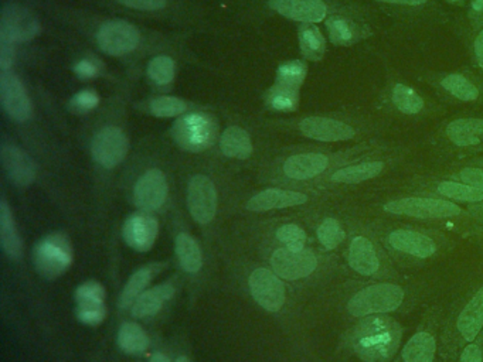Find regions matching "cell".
I'll return each instance as SVG.
<instances>
[{
    "instance_id": "4",
    "label": "cell",
    "mask_w": 483,
    "mask_h": 362,
    "mask_svg": "<svg viewBox=\"0 0 483 362\" xmlns=\"http://www.w3.org/2000/svg\"><path fill=\"white\" fill-rule=\"evenodd\" d=\"M483 330V275L471 280L446 307L439 338L441 362H454Z\"/></svg>"
},
{
    "instance_id": "15",
    "label": "cell",
    "mask_w": 483,
    "mask_h": 362,
    "mask_svg": "<svg viewBox=\"0 0 483 362\" xmlns=\"http://www.w3.org/2000/svg\"><path fill=\"white\" fill-rule=\"evenodd\" d=\"M40 31L37 19L25 7L6 6L0 19V40L6 42L23 43L35 38Z\"/></svg>"
},
{
    "instance_id": "24",
    "label": "cell",
    "mask_w": 483,
    "mask_h": 362,
    "mask_svg": "<svg viewBox=\"0 0 483 362\" xmlns=\"http://www.w3.org/2000/svg\"><path fill=\"white\" fill-rule=\"evenodd\" d=\"M307 201H309V197L299 191L268 189L252 197L247 204V208L257 213H263V211L298 207V205H304Z\"/></svg>"
},
{
    "instance_id": "33",
    "label": "cell",
    "mask_w": 483,
    "mask_h": 362,
    "mask_svg": "<svg viewBox=\"0 0 483 362\" xmlns=\"http://www.w3.org/2000/svg\"><path fill=\"white\" fill-rule=\"evenodd\" d=\"M118 344L122 351L131 356H139L148 350V334L143 332V328L136 323H125L119 328L118 333Z\"/></svg>"
},
{
    "instance_id": "6",
    "label": "cell",
    "mask_w": 483,
    "mask_h": 362,
    "mask_svg": "<svg viewBox=\"0 0 483 362\" xmlns=\"http://www.w3.org/2000/svg\"><path fill=\"white\" fill-rule=\"evenodd\" d=\"M446 306L441 302L430 304L418 321L414 333L401 345L393 362H441L439 338Z\"/></svg>"
},
{
    "instance_id": "51",
    "label": "cell",
    "mask_w": 483,
    "mask_h": 362,
    "mask_svg": "<svg viewBox=\"0 0 483 362\" xmlns=\"http://www.w3.org/2000/svg\"><path fill=\"white\" fill-rule=\"evenodd\" d=\"M381 4H403V6H422L427 4V0H376Z\"/></svg>"
},
{
    "instance_id": "45",
    "label": "cell",
    "mask_w": 483,
    "mask_h": 362,
    "mask_svg": "<svg viewBox=\"0 0 483 362\" xmlns=\"http://www.w3.org/2000/svg\"><path fill=\"white\" fill-rule=\"evenodd\" d=\"M101 69H102V64L95 57H86L74 66V73L81 80H93L95 76H100Z\"/></svg>"
},
{
    "instance_id": "50",
    "label": "cell",
    "mask_w": 483,
    "mask_h": 362,
    "mask_svg": "<svg viewBox=\"0 0 483 362\" xmlns=\"http://www.w3.org/2000/svg\"><path fill=\"white\" fill-rule=\"evenodd\" d=\"M475 56H477L480 68H483V30L475 38Z\"/></svg>"
},
{
    "instance_id": "11",
    "label": "cell",
    "mask_w": 483,
    "mask_h": 362,
    "mask_svg": "<svg viewBox=\"0 0 483 362\" xmlns=\"http://www.w3.org/2000/svg\"><path fill=\"white\" fill-rule=\"evenodd\" d=\"M36 269L45 279L61 277L73 263V249L66 235H47L33 252Z\"/></svg>"
},
{
    "instance_id": "30",
    "label": "cell",
    "mask_w": 483,
    "mask_h": 362,
    "mask_svg": "<svg viewBox=\"0 0 483 362\" xmlns=\"http://www.w3.org/2000/svg\"><path fill=\"white\" fill-rule=\"evenodd\" d=\"M163 266L160 263H151V265L143 266L138 272L132 275L131 279L127 283V286L122 290L121 297H119V306L121 309H128L134 306L135 301L145 292L149 283L152 282L153 278L160 272Z\"/></svg>"
},
{
    "instance_id": "43",
    "label": "cell",
    "mask_w": 483,
    "mask_h": 362,
    "mask_svg": "<svg viewBox=\"0 0 483 362\" xmlns=\"http://www.w3.org/2000/svg\"><path fill=\"white\" fill-rule=\"evenodd\" d=\"M100 104V95L93 90H84L77 93L70 100V111L77 115H86L94 111Z\"/></svg>"
},
{
    "instance_id": "38",
    "label": "cell",
    "mask_w": 483,
    "mask_h": 362,
    "mask_svg": "<svg viewBox=\"0 0 483 362\" xmlns=\"http://www.w3.org/2000/svg\"><path fill=\"white\" fill-rule=\"evenodd\" d=\"M441 85L451 95L458 98V100L465 101V102L477 101L478 97H479V91H478L477 86L473 85L470 80H466L465 76H459V74H451V76H446L442 80Z\"/></svg>"
},
{
    "instance_id": "10",
    "label": "cell",
    "mask_w": 483,
    "mask_h": 362,
    "mask_svg": "<svg viewBox=\"0 0 483 362\" xmlns=\"http://www.w3.org/2000/svg\"><path fill=\"white\" fill-rule=\"evenodd\" d=\"M172 135L187 152L201 153L211 148L217 136V122L208 114H187L173 125Z\"/></svg>"
},
{
    "instance_id": "14",
    "label": "cell",
    "mask_w": 483,
    "mask_h": 362,
    "mask_svg": "<svg viewBox=\"0 0 483 362\" xmlns=\"http://www.w3.org/2000/svg\"><path fill=\"white\" fill-rule=\"evenodd\" d=\"M128 149V138L124 132L115 126H108L94 138L91 153L100 166L114 169L127 157Z\"/></svg>"
},
{
    "instance_id": "20",
    "label": "cell",
    "mask_w": 483,
    "mask_h": 362,
    "mask_svg": "<svg viewBox=\"0 0 483 362\" xmlns=\"http://www.w3.org/2000/svg\"><path fill=\"white\" fill-rule=\"evenodd\" d=\"M2 165L7 177L13 181L16 186H30L36 179V166L30 156L21 150L19 146L12 143H2Z\"/></svg>"
},
{
    "instance_id": "2",
    "label": "cell",
    "mask_w": 483,
    "mask_h": 362,
    "mask_svg": "<svg viewBox=\"0 0 483 362\" xmlns=\"http://www.w3.org/2000/svg\"><path fill=\"white\" fill-rule=\"evenodd\" d=\"M372 228L398 270H418L439 262L455 249L446 232L411 224L373 222Z\"/></svg>"
},
{
    "instance_id": "34",
    "label": "cell",
    "mask_w": 483,
    "mask_h": 362,
    "mask_svg": "<svg viewBox=\"0 0 483 362\" xmlns=\"http://www.w3.org/2000/svg\"><path fill=\"white\" fill-rule=\"evenodd\" d=\"M176 255L179 263L186 272L197 273L201 269L203 258H201V246L193 237L189 234H180L176 238Z\"/></svg>"
},
{
    "instance_id": "28",
    "label": "cell",
    "mask_w": 483,
    "mask_h": 362,
    "mask_svg": "<svg viewBox=\"0 0 483 362\" xmlns=\"http://www.w3.org/2000/svg\"><path fill=\"white\" fill-rule=\"evenodd\" d=\"M173 294H175V287L169 283H163L160 286L145 290L135 301L134 306H132V316L138 318L155 316L162 309L163 304L172 299Z\"/></svg>"
},
{
    "instance_id": "57",
    "label": "cell",
    "mask_w": 483,
    "mask_h": 362,
    "mask_svg": "<svg viewBox=\"0 0 483 362\" xmlns=\"http://www.w3.org/2000/svg\"><path fill=\"white\" fill-rule=\"evenodd\" d=\"M449 2H453V4H456V2H461V0H449Z\"/></svg>"
},
{
    "instance_id": "40",
    "label": "cell",
    "mask_w": 483,
    "mask_h": 362,
    "mask_svg": "<svg viewBox=\"0 0 483 362\" xmlns=\"http://www.w3.org/2000/svg\"><path fill=\"white\" fill-rule=\"evenodd\" d=\"M276 239L285 248L304 249L307 248V235L304 228L297 224H285L278 228L275 232Z\"/></svg>"
},
{
    "instance_id": "23",
    "label": "cell",
    "mask_w": 483,
    "mask_h": 362,
    "mask_svg": "<svg viewBox=\"0 0 483 362\" xmlns=\"http://www.w3.org/2000/svg\"><path fill=\"white\" fill-rule=\"evenodd\" d=\"M329 166L331 159L323 153H300L283 163V173L288 179L307 181L323 174Z\"/></svg>"
},
{
    "instance_id": "21",
    "label": "cell",
    "mask_w": 483,
    "mask_h": 362,
    "mask_svg": "<svg viewBox=\"0 0 483 362\" xmlns=\"http://www.w3.org/2000/svg\"><path fill=\"white\" fill-rule=\"evenodd\" d=\"M299 129L307 138L319 141H345L356 136V131L350 125L329 117H305Z\"/></svg>"
},
{
    "instance_id": "48",
    "label": "cell",
    "mask_w": 483,
    "mask_h": 362,
    "mask_svg": "<svg viewBox=\"0 0 483 362\" xmlns=\"http://www.w3.org/2000/svg\"><path fill=\"white\" fill-rule=\"evenodd\" d=\"M117 2L136 11H160L166 6V0H117Z\"/></svg>"
},
{
    "instance_id": "5",
    "label": "cell",
    "mask_w": 483,
    "mask_h": 362,
    "mask_svg": "<svg viewBox=\"0 0 483 362\" xmlns=\"http://www.w3.org/2000/svg\"><path fill=\"white\" fill-rule=\"evenodd\" d=\"M342 268L349 278L386 280L401 278L372 225L352 224L342 248Z\"/></svg>"
},
{
    "instance_id": "44",
    "label": "cell",
    "mask_w": 483,
    "mask_h": 362,
    "mask_svg": "<svg viewBox=\"0 0 483 362\" xmlns=\"http://www.w3.org/2000/svg\"><path fill=\"white\" fill-rule=\"evenodd\" d=\"M77 318L86 326H98L104 321L107 316L105 304H97V306H77Z\"/></svg>"
},
{
    "instance_id": "39",
    "label": "cell",
    "mask_w": 483,
    "mask_h": 362,
    "mask_svg": "<svg viewBox=\"0 0 483 362\" xmlns=\"http://www.w3.org/2000/svg\"><path fill=\"white\" fill-rule=\"evenodd\" d=\"M175 74H176V66H175V61L170 57H155L152 61L149 62V78L158 85H166V84L172 83Z\"/></svg>"
},
{
    "instance_id": "16",
    "label": "cell",
    "mask_w": 483,
    "mask_h": 362,
    "mask_svg": "<svg viewBox=\"0 0 483 362\" xmlns=\"http://www.w3.org/2000/svg\"><path fill=\"white\" fill-rule=\"evenodd\" d=\"M190 214L199 224L213 221L217 211V191L209 177L194 176L187 189Z\"/></svg>"
},
{
    "instance_id": "53",
    "label": "cell",
    "mask_w": 483,
    "mask_h": 362,
    "mask_svg": "<svg viewBox=\"0 0 483 362\" xmlns=\"http://www.w3.org/2000/svg\"><path fill=\"white\" fill-rule=\"evenodd\" d=\"M471 11L483 16V0H471Z\"/></svg>"
},
{
    "instance_id": "46",
    "label": "cell",
    "mask_w": 483,
    "mask_h": 362,
    "mask_svg": "<svg viewBox=\"0 0 483 362\" xmlns=\"http://www.w3.org/2000/svg\"><path fill=\"white\" fill-rule=\"evenodd\" d=\"M454 362H483V330L475 342L459 352Z\"/></svg>"
},
{
    "instance_id": "25",
    "label": "cell",
    "mask_w": 483,
    "mask_h": 362,
    "mask_svg": "<svg viewBox=\"0 0 483 362\" xmlns=\"http://www.w3.org/2000/svg\"><path fill=\"white\" fill-rule=\"evenodd\" d=\"M386 167V162L383 160L352 163L335 170L329 180L332 184H339V186H356V184L366 183L370 180L377 179L380 174H383Z\"/></svg>"
},
{
    "instance_id": "19",
    "label": "cell",
    "mask_w": 483,
    "mask_h": 362,
    "mask_svg": "<svg viewBox=\"0 0 483 362\" xmlns=\"http://www.w3.org/2000/svg\"><path fill=\"white\" fill-rule=\"evenodd\" d=\"M158 232L160 222L145 211L132 214L122 228L125 242L138 252H146L152 248L158 238Z\"/></svg>"
},
{
    "instance_id": "12",
    "label": "cell",
    "mask_w": 483,
    "mask_h": 362,
    "mask_svg": "<svg viewBox=\"0 0 483 362\" xmlns=\"http://www.w3.org/2000/svg\"><path fill=\"white\" fill-rule=\"evenodd\" d=\"M141 35L138 28L125 20H111L97 33L100 49L110 56L121 57L138 49Z\"/></svg>"
},
{
    "instance_id": "22",
    "label": "cell",
    "mask_w": 483,
    "mask_h": 362,
    "mask_svg": "<svg viewBox=\"0 0 483 362\" xmlns=\"http://www.w3.org/2000/svg\"><path fill=\"white\" fill-rule=\"evenodd\" d=\"M269 6L283 18L300 23H319L328 13L323 0H271Z\"/></svg>"
},
{
    "instance_id": "55",
    "label": "cell",
    "mask_w": 483,
    "mask_h": 362,
    "mask_svg": "<svg viewBox=\"0 0 483 362\" xmlns=\"http://www.w3.org/2000/svg\"><path fill=\"white\" fill-rule=\"evenodd\" d=\"M149 362H170L169 358L165 356V354H160V352H158V354H155V356H152V358H151V361Z\"/></svg>"
},
{
    "instance_id": "42",
    "label": "cell",
    "mask_w": 483,
    "mask_h": 362,
    "mask_svg": "<svg viewBox=\"0 0 483 362\" xmlns=\"http://www.w3.org/2000/svg\"><path fill=\"white\" fill-rule=\"evenodd\" d=\"M104 301L105 289L101 283L86 282L77 287V306H97V304H104Z\"/></svg>"
},
{
    "instance_id": "54",
    "label": "cell",
    "mask_w": 483,
    "mask_h": 362,
    "mask_svg": "<svg viewBox=\"0 0 483 362\" xmlns=\"http://www.w3.org/2000/svg\"><path fill=\"white\" fill-rule=\"evenodd\" d=\"M471 234H472L478 241L483 242V225H477V228H473Z\"/></svg>"
},
{
    "instance_id": "1",
    "label": "cell",
    "mask_w": 483,
    "mask_h": 362,
    "mask_svg": "<svg viewBox=\"0 0 483 362\" xmlns=\"http://www.w3.org/2000/svg\"><path fill=\"white\" fill-rule=\"evenodd\" d=\"M431 292L429 280L403 277L386 280L349 278L339 289L336 307L348 325L369 316H405L422 306Z\"/></svg>"
},
{
    "instance_id": "35",
    "label": "cell",
    "mask_w": 483,
    "mask_h": 362,
    "mask_svg": "<svg viewBox=\"0 0 483 362\" xmlns=\"http://www.w3.org/2000/svg\"><path fill=\"white\" fill-rule=\"evenodd\" d=\"M299 47L305 59L319 61L323 57L324 49H326L322 31L312 23H307L300 28Z\"/></svg>"
},
{
    "instance_id": "36",
    "label": "cell",
    "mask_w": 483,
    "mask_h": 362,
    "mask_svg": "<svg viewBox=\"0 0 483 362\" xmlns=\"http://www.w3.org/2000/svg\"><path fill=\"white\" fill-rule=\"evenodd\" d=\"M331 42L336 45H350L359 40V28L349 19L332 16L326 20Z\"/></svg>"
},
{
    "instance_id": "32",
    "label": "cell",
    "mask_w": 483,
    "mask_h": 362,
    "mask_svg": "<svg viewBox=\"0 0 483 362\" xmlns=\"http://www.w3.org/2000/svg\"><path fill=\"white\" fill-rule=\"evenodd\" d=\"M221 152L232 159L245 160L252 155V141L249 133L239 126L225 129L220 139Z\"/></svg>"
},
{
    "instance_id": "37",
    "label": "cell",
    "mask_w": 483,
    "mask_h": 362,
    "mask_svg": "<svg viewBox=\"0 0 483 362\" xmlns=\"http://www.w3.org/2000/svg\"><path fill=\"white\" fill-rule=\"evenodd\" d=\"M393 104L405 115H415L422 111L424 100L410 86L397 84L393 90Z\"/></svg>"
},
{
    "instance_id": "17",
    "label": "cell",
    "mask_w": 483,
    "mask_h": 362,
    "mask_svg": "<svg viewBox=\"0 0 483 362\" xmlns=\"http://www.w3.org/2000/svg\"><path fill=\"white\" fill-rule=\"evenodd\" d=\"M0 98L6 114L18 122L29 121L31 117V102L25 86L11 71L0 74Z\"/></svg>"
},
{
    "instance_id": "52",
    "label": "cell",
    "mask_w": 483,
    "mask_h": 362,
    "mask_svg": "<svg viewBox=\"0 0 483 362\" xmlns=\"http://www.w3.org/2000/svg\"><path fill=\"white\" fill-rule=\"evenodd\" d=\"M470 217L473 218L478 225H483V203H477L471 208Z\"/></svg>"
},
{
    "instance_id": "7",
    "label": "cell",
    "mask_w": 483,
    "mask_h": 362,
    "mask_svg": "<svg viewBox=\"0 0 483 362\" xmlns=\"http://www.w3.org/2000/svg\"><path fill=\"white\" fill-rule=\"evenodd\" d=\"M383 213L396 217L411 218L418 221H456L470 214L459 204L438 197L411 196L394 198L381 205Z\"/></svg>"
},
{
    "instance_id": "56",
    "label": "cell",
    "mask_w": 483,
    "mask_h": 362,
    "mask_svg": "<svg viewBox=\"0 0 483 362\" xmlns=\"http://www.w3.org/2000/svg\"><path fill=\"white\" fill-rule=\"evenodd\" d=\"M176 362H190L189 358L187 357H179V358L176 359Z\"/></svg>"
},
{
    "instance_id": "41",
    "label": "cell",
    "mask_w": 483,
    "mask_h": 362,
    "mask_svg": "<svg viewBox=\"0 0 483 362\" xmlns=\"http://www.w3.org/2000/svg\"><path fill=\"white\" fill-rule=\"evenodd\" d=\"M151 114L160 117H177L186 112L187 105L184 101L175 97H160L151 102Z\"/></svg>"
},
{
    "instance_id": "26",
    "label": "cell",
    "mask_w": 483,
    "mask_h": 362,
    "mask_svg": "<svg viewBox=\"0 0 483 362\" xmlns=\"http://www.w3.org/2000/svg\"><path fill=\"white\" fill-rule=\"evenodd\" d=\"M350 227L352 225H346L340 218L329 215L319 222L315 229V237L318 239L321 248L332 253L343 248L349 235Z\"/></svg>"
},
{
    "instance_id": "8",
    "label": "cell",
    "mask_w": 483,
    "mask_h": 362,
    "mask_svg": "<svg viewBox=\"0 0 483 362\" xmlns=\"http://www.w3.org/2000/svg\"><path fill=\"white\" fill-rule=\"evenodd\" d=\"M338 265L336 259H323L314 251V249H290L282 248L276 249L271 258V266L274 272L278 277L291 282H298V280H307L314 278L322 272L323 268L328 269H335Z\"/></svg>"
},
{
    "instance_id": "31",
    "label": "cell",
    "mask_w": 483,
    "mask_h": 362,
    "mask_svg": "<svg viewBox=\"0 0 483 362\" xmlns=\"http://www.w3.org/2000/svg\"><path fill=\"white\" fill-rule=\"evenodd\" d=\"M0 241L2 248L9 258L19 259L21 256V241L18 228L14 224L12 210L4 198L0 201Z\"/></svg>"
},
{
    "instance_id": "47",
    "label": "cell",
    "mask_w": 483,
    "mask_h": 362,
    "mask_svg": "<svg viewBox=\"0 0 483 362\" xmlns=\"http://www.w3.org/2000/svg\"><path fill=\"white\" fill-rule=\"evenodd\" d=\"M456 179L458 181L483 190V169L480 167H465L456 174Z\"/></svg>"
},
{
    "instance_id": "9",
    "label": "cell",
    "mask_w": 483,
    "mask_h": 362,
    "mask_svg": "<svg viewBox=\"0 0 483 362\" xmlns=\"http://www.w3.org/2000/svg\"><path fill=\"white\" fill-rule=\"evenodd\" d=\"M307 68L300 60H291L283 62L276 73L275 84L271 86L266 95V102L274 111L292 112L299 105V90Z\"/></svg>"
},
{
    "instance_id": "49",
    "label": "cell",
    "mask_w": 483,
    "mask_h": 362,
    "mask_svg": "<svg viewBox=\"0 0 483 362\" xmlns=\"http://www.w3.org/2000/svg\"><path fill=\"white\" fill-rule=\"evenodd\" d=\"M16 50L14 44L6 40H0V67L2 71H9L13 67Z\"/></svg>"
},
{
    "instance_id": "29",
    "label": "cell",
    "mask_w": 483,
    "mask_h": 362,
    "mask_svg": "<svg viewBox=\"0 0 483 362\" xmlns=\"http://www.w3.org/2000/svg\"><path fill=\"white\" fill-rule=\"evenodd\" d=\"M434 197L453 201V203L477 204L483 203V190L463 181L453 180H442L437 181L434 186Z\"/></svg>"
},
{
    "instance_id": "3",
    "label": "cell",
    "mask_w": 483,
    "mask_h": 362,
    "mask_svg": "<svg viewBox=\"0 0 483 362\" xmlns=\"http://www.w3.org/2000/svg\"><path fill=\"white\" fill-rule=\"evenodd\" d=\"M403 338L404 326L396 316H369L346 326L339 351L359 362H393Z\"/></svg>"
},
{
    "instance_id": "27",
    "label": "cell",
    "mask_w": 483,
    "mask_h": 362,
    "mask_svg": "<svg viewBox=\"0 0 483 362\" xmlns=\"http://www.w3.org/2000/svg\"><path fill=\"white\" fill-rule=\"evenodd\" d=\"M446 138L458 148H473L482 143L483 121L477 117H463L446 126Z\"/></svg>"
},
{
    "instance_id": "18",
    "label": "cell",
    "mask_w": 483,
    "mask_h": 362,
    "mask_svg": "<svg viewBox=\"0 0 483 362\" xmlns=\"http://www.w3.org/2000/svg\"><path fill=\"white\" fill-rule=\"evenodd\" d=\"M166 198H168V181L160 170H148L135 184V204L145 213L160 210Z\"/></svg>"
},
{
    "instance_id": "13",
    "label": "cell",
    "mask_w": 483,
    "mask_h": 362,
    "mask_svg": "<svg viewBox=\"0 0 483 362\" xmlns=\"http://www.w3.org/2000/svg\"><path fill=\"white\" fill-rule=\"evenodd\" d=\"M250 290L254 301L266 311L276 313L287 302L285 285L275 272L268 269H257L250 277Z\"/></svg>"
}]
</instances>
